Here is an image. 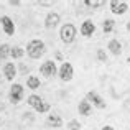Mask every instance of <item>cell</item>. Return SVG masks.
Returning <instances> with one entry per match:
<instances>
[{"mask_svg": "<svg viewBox=\"0 0 130 130\" xmlns=\"http://www.w3.org/2000/svg\"><path fill=\"white\" fill-rule=\"evenodd\" d=\"M77 110H79V114H81V115L87 117V115H91V112H92V105L89 104L86 99H84V101H81V102H79V105H77Z\"/></svg>", "mask_w": 130, "mask_h": 130, "instance_id": "obj_15", "label": "cell"}, {"mask_svg": "<svg viewBox=\"0 0 130 130\" xmlns=\"http://www.w3.org/2000/svg\"><path fill=\"white\" fill-rule=\"evenodd\" d=\"M23 94H25V89H23L22 84H13L10 87V102L12 104H18L23 99Z\"/></svg>", "mask_w": 130, "mask_h": 130, "instance_id": "obj_5", "label": "cell"}, {"mask_svg": "<svg viewBox=\"0 0 130 130\" xmlns=\"http://www.w3.org/2000/svg\"><path fill=\"white\" fill-rule=\"evenodd\" d=\"M102 130H114V127H110V125H105V127H102Z\"/></svg>", "mask_w": 130, "mask_h": 130, "instance_id": "obj_25", "label": "cell"}, {"mask_svg": "<svg viewBox=\"0 0 130 130\" xmlns=\"http://www.w3.org/2000/svg\"><path fill=\"white\" fill-rule=\"evenodd\" d=\"M58 74H59V79L64 81V83H69L71 79H73L74 76V68L71 63H68V61H64L63 64H61V68L58 69Z\"/></svg>", "mask_w": 130, "mask_h": 130, "instance_id": "obj_4", "label": "cell"}, {"mask_svg": "<svg viewBox=\"0 0 130 130\" xmlns=\"http://www.w3.org/2000/svg\"><path fill=\"white\" fill-rule=\"evenodd\" d=\"M0 23H2L3 31H5L7 35H13V33H15V25H13L10 17H2V18H0Z\"/></svg>", "mask_w": 130, "mask_h": 130, "instance_id": "obj_11", "label": "cell"}, {"mask_svg": "<svg viewBox=\"0 0 130 130\" xmlns=\"http://www.w3.org/2000/svg\"><path fill=\"white\" fill-rule=\"evenodd\" d=\"M127 30H128V31H130V22L127 23Z\"/></svg>", "mask_w": 130, "mask_h": 130, "instance_id": "obj_26", "label": "cell"}, {"mask_svg": "<svg viewBox=\"0 0 130 130\" xmlns=\"http://www.w3.org/2000/svg\"><path fill=\"white\" fill-rule=\"evenodd\" d=\"M44 51H46V46H44V43L41 40H31V41L26 44V53H28V56L33 58V59L41 58L44 54Z\"/></svg>", "mask_w": 130, "mask_h": 130, "instance_id": "obj_1", "label": "cell"}, {"mask_svg": "<svg viewBox=\"0 0 130 130\" xmlns=\"http://www.w3.org/2000/svg\"><path fill=\"white\" fill-rule=\"evenodd\" d=\"M95 33V25L91 22V20H86V22L81 25V35L89 38V36H92Z\"/></svg>", "mask_w": 130, "mask_h": 130, "instance_id": "obj_10", "label": "cell"}, {"mask_svg": "<svg viewBox=\"0 0 130 130\" xmlns=\"http://www.w3.org/2000/svg\"><path fill=\"white\" fill-rule=\"evenodd\" d=\"M109 7H110V12L114 15H124L128 10V3L122 2V0H112V2H109Z\"/></svg>", "mask_w": 130, "mask_h": 130, "instance_id": "obj_7", "label": "cell"}, {"mask_svg": "<svg viewBox=\"0 0 130 130\" xmlns=\"http://www.w3.org/2000/svg\"><path fill=\"white\" fill-rule=\"evenodd\" d=\"M26 102H28V105H31V107L35 109L36 112H40V114H44V112H48V110H50V104L43 102V99L40 97V95H36V94L28 95Z\"/></svg>", "mask_w": 130, "mask_h": 130, "instance_id": "obj_3", "label": "cell"}, {"mask_svg": "<svg viewBox=\"0 0 130 130\" xmlns=\"http://www.w3.org/2000/svg\"><path fill=\"white\" fill-rule=\"evenodd\" d=\"M59 15H58L56 12H50L46 15V18H44V28L48 30H53L54 26H58V23H59Z\"/></svg>", "mask_w": 130, "mask_h": 130, "instance_id": "obj_9", "label": "cell"}, {"mask_svg": "<svg viewBox=\"0 0 130 130\" xmlns=\"http://www.w3.org/2000/svg\"><path fill=\"white\" fill-rule=\"evenodd\" d=\"M3 74H5V79L7 81H13V77L17 76V68L13 63H7L3 66Z\"/></svg>", "mask_w": 130, "mask_h": 130, "instance_id": "obj_13", "label": "cell"}, {"mask_svg": "<svg viewBox=\"0 0 130 130\" xmlns=\"http://www.w3.org/2000/svg\"><path fill=\"white\" fill-rule=\"evenodd\" d=\"M38 3H40V5H43V7H51L54 2H38Z\"/></svg>", "mask_w": 130, "mask_h": 130, "instance_id": "obj_23", "label": "cell"}, {"mask_svg": "<svg viewBox=\"0 0 130 130\" xmlns=\"http://www.w3.org/2000/svg\"><path fill=\"white\" fill-rule=\"evenodd\" d=\"M40 73H41L44 77H51V76H54V74H58V68H56V64H54V61L53 59L44 61L41 64V68H40Z\"/></svg>", "mask_w": 130, "mask_h": 130, "instance_id": "obj_6", "label": "cell"}, {"mask_svg": "<svg viewBox=\"0 0 130 130\" xmlns=\"http://www.w3.org/2000/svg\"><path fill=\"white\" fill-rule=\"evenodd\" d=\"M10 5H15V7H18V5H20V2H18V0H12V2H10Z\"/></svg>", "mask_w": 130, "mask_h": 130, "instance_id": "obj_24", "label": "cell"}, {"mask_svg": "<svg viewBox=\"0 0 130 130\" xmlns=\"http://www.w3.org/2000/svg\"><path fill=\"white\" fill-rule=\"evenodd\" d=\"M127 61H128V63H130V58H128V59H127Z\"/></svg>", "mask_w": 130, "mask_h": 130, "instance_id": "obj_27", "label": "cell"}, {"mask_svg": "<svg viewBox=\"0 0 130 130\" xmlns=\"http://www.w3.org/2000/svg\"><path fill=\"white\" fill-rule=\"evenodd\" d=\"M46 125L48 127H53V128H59V127H63V119L58 114H50L46 119Z\"/></svg>", "mask_w": 130, "mask_h": 130, "instance_id": "obj_12", "label": "cell"}, {"mask_svg": "<svg viewBox=\"0 0 130 130\" xmlns=\"http://www.w3.org/2000/svg\"><path fill=\"white\" fill-rule=\"evenodd\" d=\"M97 59L101 61V63H105V61H107V54H105L104 50H99L97 51Z\"/></svg>", "mask_w": 130, "mask_h": 130, "instance_id": "obj_22", "label": "cell"}, {"mask_svg": "<svg viewBox=\"0 0 130 130\" xmlns=\"http://www.w3.org/2000/svg\"><path fill=\"white\" fill-rule=\"evenodd\" d=\"M23 54H25V51H23L22 48H18V46H15V48L10 50V56H12L13 59H20V58H23Z\"/></svg>", "mask_w": 130, "mask_h": 130, "instance_id": "obj_18", "label": "cell"}, {"mask_svg": "<svg viewBox=\"0 0 130 130\" xmlns=\"http://www.w3.org/2000/svg\"><path fill=\"white\" fill-rule=\"evenodd\" d=\"M107 48H109V51H110L114 56H120V53H122V44L119 40H110L107 44Z\"/></svg>", "mask_w": 130, "mask_h": 130, "instance_id": "obj_14", "label": "cell"}, {"mask_svg": "<svg viewBox=\"0 0 130 130\" xmlns=\"http://www.w3.org/2000/svg\"><path fill=\"white\" fill-rule=\"evenodd\" d=\"M76 35H77V30H76V26H74V25H71V23H66V25L61 26L59 38H61V41H63V43H66V44L73 43L74 38H76Z\"/></svg>", "mask_w": 130, "mask_h": 130, "instance_id": "obj_2", "label": "cell"}, {"mask_svg": "<svg viewBox=\"0 0 130 130\" xmlns=\"http://www.w3.org/2000/svg\"><path fill=\"white\" fill-rule=\"evenodd\" d=\"M40 84H41V83H40V79L36 76H30L28 79H26V87H28V89H33V91H35V89H38Z\"/></svg>", "mask_w": 130, "mask_h": 130, "instance_id": "obj_16", "label": "cell"}, {"mask_svg": "<svg viewBox=\"0 0 130 130\" xmlns=\"http://www.w3.org/2000/svg\"><path fill=\"white\" fill-rule=\"evenodd\" d=\"M86 101L89 102V104L92 102V105H95L97 109H105V101L97 94V92H94V91H89V92H87Z\"/></svg>", "mask_w": 130, "mask_h": 130, "instance_id": "obj_8", "label": "cell"}, {"mask_svg": "<svg viewBox=\"0 0 130 130\" xmlns=\"http://www.w3.org/2000/svg\"><path fill=\"white\" fill-rule=\"evenodd\" d=\"M68 128H69V130H81V124H79V120H76V119L69 120V122H68Z\"/></svg>", "mask_w": 130, "mask_h": 130, "instance_id": "obj_21", "label": "cell"}, {"mask_svg": "<svg viewBox=\"0 0 130 130\" xmlns=\"http://www.w3.org/2000/svg\"><path fill=\"white\" fill-rule=\"evenodd\" d=\"M83 3H84L86 7H92V8H97V7L105 5V2H104V0H84Z\"/></svg>", "mask_w": 130, "mask_h": 130, "instance_id": "obj_20", "label": "cell"}, {"mask_svg": "<svg viewBox=\"0 0 130 130\" xmlns=\"http://www.w3.org/2000/svg\"><path fill=\"white\" fill-rule=\"evenodd\" d=\"M114 26H115V22L110 20V18H107V20H104V23H102V31L107 35V33H110L112 30H114Z\"/></svg>", "mask_w": 130, "mask_h": 130, "instance_id": "obj_17", "label": "cell"}, {"mask_svg": "<svg viewBox=\"0 0 130 130\" xmlns=\"http://www.w3.org/2000/svg\"><path fill=\"white\" fill-rule=\"evenodd\" d=\"M10 50H12V48H10L8 44H2V46H0V61L7 59V58L10 56Z\"/></svg>", "mask_w": 130, "mask_h": 130, "instance_id": "obj_19", "label": "cell"}]
</instances>
